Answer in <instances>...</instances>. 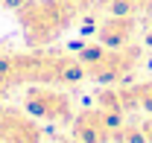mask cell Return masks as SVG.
<instances>
[{
	"label": "cell",
	"mask_w": 152,
	"mask_h": 143,
	"mask_svg": "<svg viewBox=\"0 0 152 143\" xmlns=\"http://www.w3.org/2000/svg\"><path fill=\"white\" fill-rule=\"evenodd\" d=\"M20 85H73L79 82L85 70L82 61L67 53H53V50H38V53L15 55Z\"/></svg>",
	"instance_id": "1"
},
{
	"label": "cell",
	"mask_w": 152,
	"mask_h": 143,
	"mask_svg": "<svg viewBox=\"0 0 152 143\" xmlns=\"http://www.w3.org/2000/svg\"><path fill=\"white\" fill-rule=\"evenodd\" d=\"M18 15H20V26H23L26 41L35 47L56 41L76 18L64 0H26Z\"/></svg>",
	"instance_id": "2"
},
{
	"label": "cell",
	"mask_w": 152,
	"mask_h": 143,
	"mask_svg": "<svg viewBox=\"0 0 152 143\" xmlns=\"http://www.w3.org/2000/svg\"><path fill=\"white\" fill-rule=\"evenodd\" d=\"M79 61H82V70H85L88 79L102 82V85H114V82L126 79V76L137 67L140 50H137L134 44H126V47L94 44V47H88V50L79 53Z\"/></svg>",
	"instance_id": "3"
},
{
	"label": "cell",
	"mask_w": 152,
	"mask_h": 143,
	"mask_svg": "<svg viewBox=\"0 0 152 143\" xmlns=\"http://www.w3.org/2000/svg\"><path fill=\"white\" fill-rule=\"evenodd\" d=\"M23 111L32 114L38 123H70L73 120V99L67 90L56 85H32L23 93Z\"/></svg>",
	"instance_id": "4"
},
{
	"label": "cell",
	"mask_w": 152,
	"mask_h": 143,
	"mask_svg": "<svg viewBox=\"0 0 152 143\" xmlns=\"http://www.w3.org/2000/svg\"><path fill=\"white\" fill-rule=\"evenodd\" d=\"M117 125L120 120H114L102 108H85L70 120V137L73 143H111Z\"/></svg>",
	"instance_id": "5"
},
{
	"label": "cell",
	"mask_w": 152,
	"mask_h": 143,
	"mask_svg": "<svg viewBox=\"0 0 152 143\" xmlns=\"http://www.w3.org/2000/svg\"><path fill=\"white\" fill-rule=\"evenodd\" d=\"M0 143H44V131L32 114L0 105Z\"/></svg>",
	"instance_id": "6"
},
{
	"label": "cell",
	"mask_w": 152,
	"mask_h": 143,
	"mask_svg": "<svg viewBox=\"0 0 152 143\" xmlns=\"http://www.w3.org/2000/svg\"><path fill=\"white\" fill-rule=\"evenodd\" d=\"M134 29H137L134 15H114L111 12L108 18L99 23L96 38H99V44H105V47H126V44H132Z\"/></svg>",
	"instance_id": "7"
},
{
	"label": "cell",
	"mask_w": 152,
	"mask_h": 143,
	"mask_svg": "<svg viewBox=\"0 0 152 143\" xmlns=\"http://www.w3.org/2000/svg\"><path fill=\"white\" fill-rule=\"evenodd\" d=\"M132 93H134V105L152 114V79H149V82H140V85H134Z\"/></svg>",
	"instance_id": "8"
},
{
	"label": "cell",
	"mask_w": 152,
	"mask_h": 143,
	"mask_svg": "<svg viewBox=\"0 0 152 143\" xmlns=\"http://www.w3.org/2000/svg\"><path fill=\"white\" fill-rule=\"evenodd\" d=\"M140 128H143V137H146V143H152V120H146Z\"/></svg>",
	"instance_id": "9"
},
{
	"label": "cell",
	"mask_w": 152,
	"mask_h": 143,
	"mask_svg": "<svg viewBox=\"0 0 152 143\" xmlns=\"http://www.w3.org/2000/svg\"><path fill=\"white\" fill-rule=\"evenodd\" d=\"M6 3H9V6H23L26 0H6Z\"/></svg>",
	"instance_id": "10"
},
{
	"label": "cell",
	"mask_w": 152,
	"mask_h": 143,
	"mask_svg": "<svg viewBox=\"0 0 152 143\" xmlns=\"http://www.w3.org/2000/svg\"><path fill=\"white\" fill-rule=\"evenodd\" d=\"M146 44L152 47V26H149V35H146Z\"/></svg>",
	"instance_id": "11"
}]
</instances>
